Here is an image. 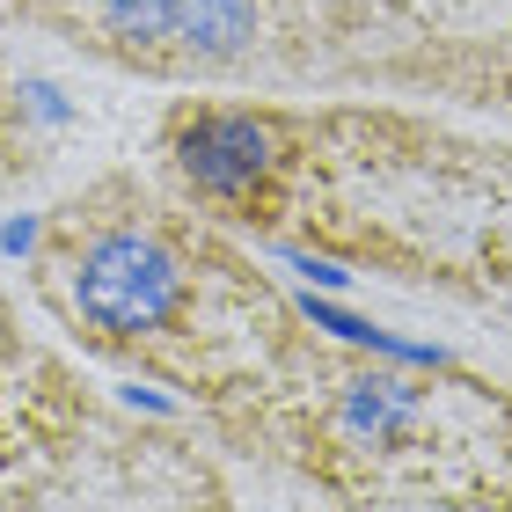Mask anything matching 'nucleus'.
<instances>
[{"label": "nucleus", "instance_id": "6", "mask_svg": "<svg viewBox=\"0 0 512 512\" xmlns=\"http://www.w3.org/2000/svg\"><path fill=\"white\" fill-rule=\"evenodd\" d=\"M381 8L454 44L476 66V110L512 118V0H381Z\"/></svg>", "mask_w": 512, "mask_h": 512}, {"label": "nucleus", "instance_id": "3", "mask_svg": "<svg viewBox=\"0 0 512 512\" xmlns=\"http://www.w3.org/2000/svg\"><path fill=\"white\" fill-rule=\"evenodd\" d=\"M15 22L154 88L425 96L476 110V66L381 0H8Z\"/></svg>", "mask_w": 512, "mask_h": 512}, {"label": "nucleus", "instance_id": "2", "mask_svg": "<svg viewBox=\"0 0 512 512\" xmlns=\"http://www.w3.org/2000/svg\"><path fill=\"white\" fill-rule=\"evenodd\" d=\"M293 469L344 512H476L512 505V395L454 366H395L315 337L249 403L213 425Z\"/></svg>", "mask_w": 512, "mask_h": 512}, {"label": "nucleus", "instance_id": "5", "mask_svg": "<svg viewBox=\"0 0 512 512\" xmlns=\"http://www.w3.org/2000/svg\"><path fill=\"white\" fill-rule=\"evenodd\" d=\"M22 512H242V498L183 432H132L103 417L96 439Z\"/></svg>", "mask_w": 512, "mask_h": 512}, {"label": "nucleus", "instance_id": "4", "mask_svg": "<svg viewBox=\"0 0 512 512\" xmlns=\"http://www.w3.org/2000/svg\"><path fill=\"white\" fill-rule=\"evenodd\" d=\"M103 403L52 344L22 330L15 293L0 286V512H22L103 425Z\"/></svg>", "mask_w": 512, "mask_h": 512}, {"label": "nucleus", "instance_id": "1", "mask_svg": "<svg viewBox=\"0 0 512 512\" xmlns=\"http://www.w3.org/2000/svg\"><path fill=\"white\" fill-rule=\"evenodd\" d=\"M30 300L81 352L198 403L205 425H227L315 337V315L256 271L235 227L139 169H110L44 213Z\"/></svg>", "mask_w": 512, "mask_h": 512}]
</instances>
